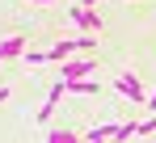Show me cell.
Returning <instances> with one entry per match:
<instances>
[{"label": "cell", "mask_w": 156, "mask_h": 143, "mask_svg": "<svg viewBox=\"0 0 156 143\" xmlns=\"http://www.w3.org/2000/svg\"><path fill=\"white\" fill-rule=\"evenodd\" d=\"M97 47V38L93 34H80V38H63V42H55L47 55H51V63H63V59H72L76 51H93Z\"/></svg>", "instance_id": "obj_1"}, {"label": "cell", "mask_w": 156, "mask_h": 143, "mask_svg": "<svg viewBox=\"0 0 156 143\" xmlns=\"http://www.w3.org/2000/svg\"><path fill=\"white\" fill-rule=\"evenodd\" d=\"M68 21L84 30V34H101V13L97 9H84V4H68Z\"/></svg>", "instance_id": "obj_2"}, {"label": "cell", "mask_w": 156, "mask_h": 143, "mask_svg": "<svg viewBox=\"0 0 156 143\" xmlns=\"http://www.w3.org/2000/svg\"><path fill=\"white\" fill-rule=\"evenodd\" d=\"M114 89L122 93V101H135V105H144V101H148V93H144V84H139V76H135L131 68H122V72H118Z\"/></svg>", "instance_id": "obj_3"}, {"label": "cell", "mask_w": 156, "mask_h": 143, "mask_svg": "<svg viewBox=\"0 0 156 143\" xmlns=\"http://www.w3.org/2000/svg\"><path fill=\"white\" fill-rule=\"evenodd\" d=\"M97 72L93 59H63V68H59V80H89Z\"/></svg>", "instance_id": "obj_4"}, {"label": "cell", "mask_w": 156, "mask_h": 143, "mask_svg": "<svg viewBox=\"0 0 156 143\" xmlns=\"http://www.w3.org/2000/svg\"><path fill=\"white\" fill-rule=\"evenodd\" d=\"M63 93H68V84L59 80V84H55L51 93H47V101L38 105V114H34V118H38V122H51V114H55V105H59V97H63Z\"/></svg>", "instance_id": "obj_5"}, {"label": "cell", "mask_w": 156, "mask_h": 143, "mask_svg": "<svg viewBox=\"0 0 156 143\" xmlns=\"http://www.w3.org/2000/svg\"><path fill=\"white\" fill-rule=\"evenodd\" d=\"M21 55H26V38H17V34H13V38H4V42H0V59H21Z\"/></svg>", "instance_id": "obj_6"}, {"label": "cell", "mask_w": 156, "mask_h": 143, "mask_svg": "<svg viewBox=\"0 0 156 143\" xmlns=\"http://www.w3.org/2000/svg\"><path fill=\"white\" fill-rule=\"evenodd\" d=\"M68 84V93H76V97H93V93H101V84L89 76V80H63Z\"/></svg>", "instance_id": "obj_7"}, {"label": "cell", "mask_w": 156, "mask_h": 143, "mask_svg": "<svg viewBox=\"0 0 156 143\" xmlns=\"http://www.w3.org/2000/svg\"><path fill=\"white\" fill-rule=\"evenodd\" d=\"M135 139H139V122H118L114 143H135Z\"/></svg>", "instance_id": "obj_8"}, {"label": "cell", "mask_w": 156, "mask_h": 143, "mask_svg": "<svg viewBox=\"0 0 156 143\" xmlns=\"http://www.w3.org/2000/svg\"><path fill=\"white\" fill-rule=\"evenodd\" d=\"M21 59H26V68H42V63H51V55H47V51H26Z\"/></svg>", "instance_id": "obj_9"}, {"label": "cell", "mask_w": 156, "mask_h": 143, "mask_svg": "<svg viewBox=\"0 0 156 143\" xmlns=\"http://www.w3.org/2000/svg\"><path fill=\"white\" fill-rule=\"evenodd\" d=\"M76 4H84V9H97V4H101V0H76Z\"/></svg>", "instance_id": "obj_10"}, {"label": "cell", "mask_w": 156, "mask_h": 143, "mask_svg": "<svg viewBox=\"0 0 156 143\" xmlns=\"http://www.w3.org/2000/svg\"><path fill=\"white\" fill-rule=\"evenodd\" d=\"M0 101H9V89H4V84H0Z\"/></svg>", "instance_id": "obj_11"}, {"label": "cell", "mask_w": 156, "mask_h": 143, "mask_svg": "<svg viewBox=\"0 0 156 143\" xmlns=\"http://www.w3.org/2000/svg\"><path fill=\"white\" fill-rule=\"evenodd\" d=\"M34 4H51V0H34Z\"/></svg>", "instance_id": "obj_12"}, {"label": "cell", "mask_w": 156, "mask_h": 143, "mask_svg": "<svg viewBox=\"0 0 156 143\" xmlns=\"http://www.w3.org/2000/svg\"><path fill=\"white\" fill-rule=\"evenodd\" d=\"M135 143H144V139H135Z\"/></svg>", "instance_id": "obj_13"}, {"label": "cell", "mask_w": 156, "mask_h": 143, "mask_svg": "<svg viewBox=\"0 0 156 143\" xmlns=\"http://www.w3.org/2000/svg\"><path fill=\"white\" fill-rule=\"evenodd\" d=\"M0 63H4V59H0Z\"/></svg>", "instance_id": "obj_14"}]
</instances>
